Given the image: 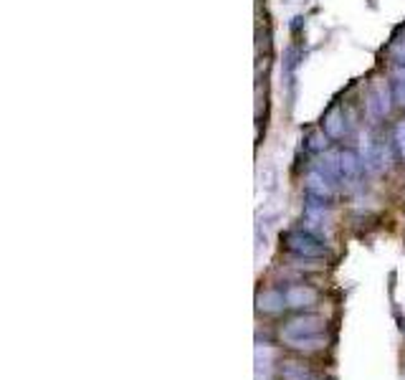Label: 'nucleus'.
<instances>
[{
	"instance_id": "obj_1",
	"label": "nucleus",
	"mask_w": 405,
	"mask_h": 380,
	"mask_svg": "<svg viewBox=\"0 0 405 380\" xmlns=\"http://www.w3.org/2000/svg\"><path fill=\"white\" fill-rule=\"evenodd\" d=\"M395 109L393 99V81L383 74H375L362 89V117L370 119L372 127L383 124L385 119H390Z\"/></svg>"
},
{
	"instance_id": "obj_3",
	"label": "nucleus",
	"mask_w": 405,
	"mask_h": 380,
	"mask_svg": "<svg viewBox=\"0 0 405 380\" xmlns=\"http://www.w3.org/2000/svg\"><path fill=\"white\" fill-rule=\"evenodd\" d=\"M301 142H304V150L311 152V155H324L329 150V142L332 140H329V134L322 127H311Z\"/></svg>"
},
{
	"instance_id": "obj_5",
	"label": "nucleus",
	"mask_w": 405,
	"mask_h": 380,
	"mask_svg": "<svg viewBox=\"0 0 405 380\" xmlns=\"http://www.w3.org/2000/svg\"><path fill=\"white\" fill-rule=\"evenodd\" d=\"M393 81V79H390ZM393 99H395V109L405 112V84L403 81H393Z\"/></svg>"
},
{
	"instance_id": "obj_4",
	"label": "nucleus",
	"mask_w": 405,
	"mask_h": 380,
	"mask_svg": "<svg viewBox=\"0 0 405 380\" xmlns=\"http://www.w3.org/2000/svg\"><path fill=\"white\" fill-rule=\"evenodd\" d=\"M390 140H393L395 150H398L400 160L405 162V114L393 124V132H390Z\"/></svg>"
},
{
	"instance_id": "obj_2",
	"label": "nucleus",
	"mask_w": 405,
	"mask_h": 380,
	"mask_svg": "<svg viewBox=\"0 0 405 380\" xmlns=\"http://www.w3.org/2000/svg\"><path fill=\"white\" fill-rule=\"evenodd\" d=\"M319 127L329 134V140H332V142H342V140H350L352 132L357 129V117L350 112V106H347V104H339V101H334L327 112H324Z\"/></svg>"
}]
</instances>
